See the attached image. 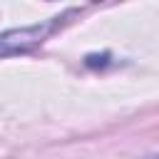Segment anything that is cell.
<instances>
[{
    "mask_svg": "<svg viewBox=\"0 0 159 159\" xmlns=\"http://www.w3.org/2000/svg\"><path fill=\"white\" fill-rule=\"evenodd\" d=\"M55 20H57V17H52L50 22H42V25H30V27H20V30H7V32H2V35H0V57L15 55V52H25V50H30L32 45L42 42V40L50 35V30L55 27Z\"/></svg>",
    "mask_w": 159,
    "mask_h": 159,
    "instance_id": "6da1fadb",
    "label": "cell"
}]
</instances>
